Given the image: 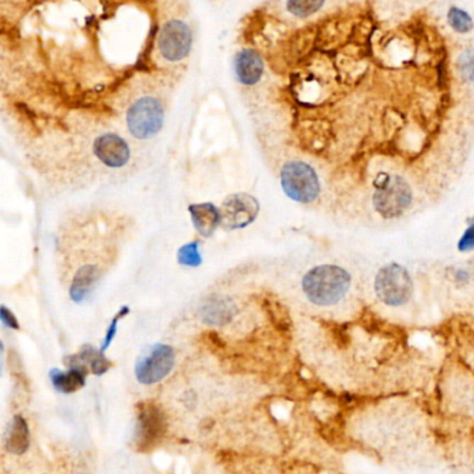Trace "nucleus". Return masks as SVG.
Masks as SVG:
<instances>
[{
	"mask_svg": "<svg viewBox=\"0 0 474 474\" xmlns=\"http://www.w3.org/2000/svg\"><path fill=\"white\" fill-rule=\"evenodd\" d=\"M351 287V277L334 265L317 266L304 277L302 288L307 299L319 306H330L341 301Z\"/></svg>",
	"mask_w": 474,
	"mask_h": 474,
	"instance_id": "1",
	"label": "nucleus"
},
{
	"mask_svg": "<svg viewBox=\"0 0 474 474\" xmlns=\"http://www.w3.org/2000/svg\"><path fill=\"white\" fill-rule=\"evenodd\" d=\"M136 409V426L133 446L138 453H150L159 448L167 436V414L153 399L138 402Z\"/></svg>",
	"mask_w": 474,
	"mask_h": 474,
	"instance_id": "2",
	"label": "nucleus"
},
{
	"mask_svg": "<svg viewBox=\"0 0 474 474\" xmlns=\"http://www.w3.org/2000/svg\"><path fill=\"white\" fill-rule=\"evenodd\" d=\"M373 204L385 219L399 217L412 202V189L399 175L381 174L374 182Z\"/></svg>",
	"mask_w": 474,
	"mask_h": 474,
	"instance_id": "3",
	"label": "nucleus"
},
{
	"mask_svg": "<svg viewBox=\"0 0 474 474\" xmlns=\"http://www.w3.org/2000/svg\"><path fill=\"white\" fill-rule=\"evenodd\" d=\"M281 185L288 198L299 204H312L320 194L317 172L305 162H288L281 170Z\"/></svg>",
	"mask_w": 474,
	"mask_h": 474,
	"instance_id": "4",
	"label": "nucleus"
},
{
	"mask_svg": "<svg viewBox=\"0 0 474 474\" xmlns=\"http://www.w3.org/2000/svg\"><path fill=\"white\" fill-rule=\"evenodd\" d=\"M175 363V351L166 343L149 346L136 360V380L143 385H153L169 375Z\"/></svg>",
	"mask_w": 474,
	"mask_h": 474,
	"instance_id": "5",
	"label": "nucleus"
},
{
	"mask_svg": "<svg viewBox=\"0 0 474 474\" xmlns=\"http://www.w3.org/2000/svg\"><path fill=\"white\" fill-rule=\"evenodd\" d=\"M375 292L380 301L387 305H405L412 297L413 282L404 268L391 263L377 274Z\"/></svg>",
	"mask_w": 474,
	"mask_h": 474,
	"instance_id": "6",
	"label": "nucleus"
},
{
	"mask_svg": "<svg viewBox=\"0 0 474 474\" xmlns=\"http://www.w3.org/2000/svg\"><path fill=\"white\" fill-rule=\"evenodd\" d=\"M165 121L162 103L155 98L145 97L138 99L127 113V127L131 136L148 139L156 136Z\"/></svg>",
	"mask_w": 474,
	"mask_h": 474,
	"instance_id": "7",
	"label": "nucleus"
},
{
	"mask_svg": "<svg viewBox=\"0 0 474 474\" xmlns=\"http://www.w3.org/2000/svg\"><path fill=\"white\" fill-rule=\"evenodd\" d=\"M192 34L189 27L178 20H171L160 30L158 46L160 55L169 62L185 59L191 50Z\"/></svg>",
	"mask_w": 474,
	"mask_h": 474,
	"instance_id": "8",
	"label": "nucleus"
},
{
	"mask_svg": "<svg viewBox=\"0 0 474 474\" xmlns=\"http://www.w3.org/2000/svg\"><path fill=\"white\" fill-rule=\"evenodd\" d=\"M221 226L226 230H239L252 224L259 214V202L248 194H234L221 204Z\"/></svg>",
	"mask_w": 474,
	"mask_h": 474,
	"instance_id": "9",
	"label": "nucleus"
},
{
	"mask_svg": "<svg viewBox=\"0 0 474 474\" xmlns=\"http://www.w3.org/2000/svg\"><path fill=\"white\" fill-rule=\"evenodd\" d=\"M94 152L104 166L120 169L126 166L131 158L128 143L116 134H103L94 143Z\"/></svg>",
	"mask_w": 474,
	"mask_h": 474,
	"instance_id": "10",
	"label": "nucleus"
},
{
	"mask_svg": "<svg viewBox=\"0 0 474 474\" xmlns=\"http://www.w3.org/2000/svg\"><path fill=\"white\" fill-rule=\"evenodd\" d=\"M70 366V370L67 372H62L59 369H53L50 370V380L53 387L62 392V394H72L79 391L85 382H87V375L89 369L79 362L75 355L70 356L66 359Z\"/></svg>",
	"mask_w": 474,
	"mask_h": 474,
	"instance_id": "11",
	"label": "nucleus"
},
{
	"mask_svg": "<svg viewBox=\"0 0 474 474\" xmlns=\"http://www.w3.org/2000/svg\"><path fill=\"white\" fill-rule=\"evenodd\" d=\"M234 70L238 81L243 85H253L260 81L265 65L260 55L253 49H242L236 57Z\"/></svg>",
	"mask_w": 474,
	"mask_h": 474,
	"instance_id": "12",
	"label": "nucleus"
},
{
	"mask_svg": "<svg viewBox=\"0 0 474 474\" xmlns=\"http://www.w3.org/2000/svg\"><path fill=\"white\" fill-rule=\"evenodd\" d=\"M188 211L197 231L204 238L211 237L221 224V210L213 204H191Z\"/></svg>",
	"mask_w": 474,
	"mask_h": 474,
	"instance_id": "13",
	"label": "nucleus"
},
{
	"mask_svg": "<svg viewBox=\"0 0 474 474\" xmlns=\"http://www.w3.org/2000/svg\"><path fill=\"white\" fill-rule=\"evenodd\" d=\"M101 275L99 268L95 265H85L79 270L77 271L72 284L70 287V297L75 304L84 302L88 295L95 288V284L98 282Z\"/></svg>",
	"mask_w": 474,
	"mask_h": 474,
	"instance_id": "14",
	"label": "nucleus"
},
{
	"mask_svg": "<svg viewBox=\"0 0 474 474\" xmlns=\"http://www.w3.org/2000/svg\"><path fill=\"white\" fill-rule=\"evenodd\" d=\"M6 451L13 455H23L30 448V429L21 414L13 417L10 430L6 437Z\"/></svg>",
	"mask_w": 474,
	"mask_h": 474,
	"instance_id": "15",
	"label": "nucleus"
},
{
	"mask_svg": "<svg viewBox=\"0 0 474 474\" xmlns=\"http://www.w3.org/2000/svg\"><path fill=\"white\" fill-rule=\"evenodd\" d=\"M236 313V305L231 299H213L202 309L204 321L213 326H223L228 323Z\"/></svg>",
	"mask_w": 474,
	"mask_h": 474,
	"instance_id": "16",
	"label": "nucleus"
},
{
	"mask_svg": "<svg viewBox=\"0 0 474 474\" xmlns=\"http://www.w3.org/2000/svg\"><path fill=\"white\" fill-rule=\"evenodd\" d=\"M103 352L104 351L95 349L92 345H84L81 351L75 355V358L82 362L92 374L102 375L113 366V363L103 355Z\"/></svg>",
	"mask_w": 474,
	"mask_h": 474,
	"instance_id": "17",
	"label": "nucleus"
},
{
	"mask_svg": "<svg viewBox=\"0 0 474 474\" xmlns=\"http://www.w3.org/2000/svg\"><path fill=\"white\" fill-rule=\"evenodd\" d=\"M260 306L265 310L266 316L269 317L271 324L280 331H288L291 326L290 316L287 309L281 305L274 297L265 295L260 298Z\"/></svg>",
	"mask_w": 474,
	"mask_h": 474,
	"instance_id": "18",
	"label": "nucleus"
},
{
	"mask_svg": "<svg viewBox=\"0 0 474 474\" xmlns=\"http://www.w3.org/2000/svg\"><path fill=\"white\" fill-rule=\"evenodd\" d=\"M448 24L459 35L469 34L474 28L473 18L470 14L456 6H452L448 11Z\"/></svg>",
	"mask_w": 474,
	"mask_h": 474,
	"instance_id": "19",
	"label": "nucleus"
},
{
	"mask_svg": "<svg viewBox=\"0 0 474 474\" xmlns=\"http://www.w3.org/2000/svg\"><path fill=\"white\" fill-rule=\"evenodd\" d=\"M326 0H288L287 9L297 18H307L316 14Z\"/></svg>",
	"mask_w": 474,
	"mask_h": 474,
	"instance_id": "20",
	"label": "nucleus"
},
{
	"mask_svg": "<svg viewBox=\"0 0 474 474\" xmlns=\"http://www.w3.org/2000/svg\"><path fill=\"white\" fill-rule=\"evenodd\" d=\"M178 263L182 266H189V268H197L202 263V256L199 252V242L194 241L191 243H187L178 249L177 255Z\"/></svg>",
	"mask_w": 474,
	"mask_h": 474,
	"instance_id": "21",
	"label": "nucleus"
},
{
	"mask_svg": "<svg viewBox=\"0 0 474 474\" xmlns=\"http://www.w3.org/2000/svg\"><path fill=\"white\" fill-rule=\"evenodd\" d=\"M458 67L463 78L474 84V48H469L462 52V55L458 57Z\"/></svg>",
	"mask_w": 474,
	"mask_h": 474,
	"instance_id": "22",
	"label": "nucleus"
},
{
	"mask_svg": "<svg viewBox=\"0 0 474 474\" xmlns=\"http://www.w3.org/2000/svg\"><path fill=\"white\" fill-rule=\"evenodd\" d=\"M128 313H130V309H128L127 306H124V307L120 309V312L111 319V323H110V326H109V329H107V333H106V338H104V342H103L102 351H106V349L110 346L111 341H113L114 336H116V333H117V324H118V321H120L126 314H128Z\"/></svg>",
	"mask_w": 474,
	"mask_h": 474,
	"instance_id": "23",
	"label": "nucleus"
},
{
	"mask_svg": "<svg viewBox=\"0 0 474 474\" xmlns=\"http://www.w3.org/2000/svg\"><path fill=\"white\" fill-rule=\"evenodd\" d=\"M0 317H1V321L4 323V326H7L10 329H14V330H20V324H18L14 313H11L6 306L0 307Z\"/></svg>",
	"mask_w": 474,
	"mask_h": 474,
	"instance_id": "24",
	"label": "nucleus"
},
{
	"mask_svg": "<svg viewBox=\"0 0 474 474\" xmlns=\"http://www.w3.org/2000/svg\"><path fill=\"white\" fill-rule=\"evenodd\" d=\"M459 250L462 252H468L474 249V224L468 228V231L465 233V236L461 238L459 245H458Z\"/></svg>",
	"mask_w": 474,
	"mask_h": 474,
	"instance_id": "25",
	"label": "nucleus"
}]
</instances>
